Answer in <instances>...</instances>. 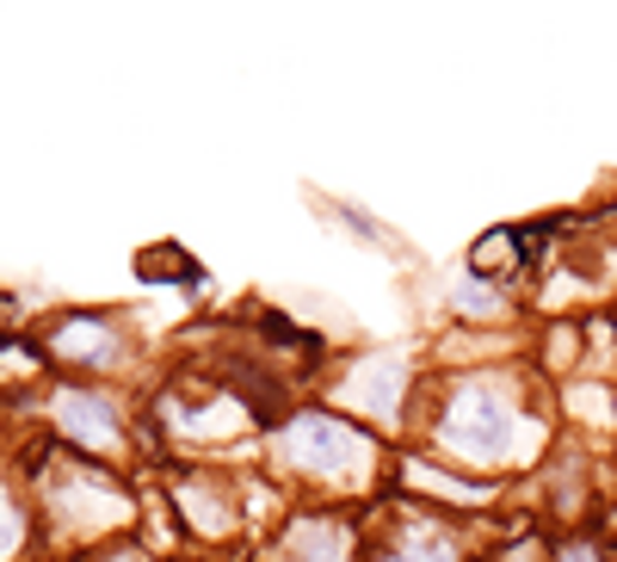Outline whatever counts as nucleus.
Returning <instances> with one entry per match:
<instances>
[{"mask_svg":"<svg viewBox=\"0 0 617 562\" xmlns=\"http://www.w3.org/2000/svg\"><path fill=\"white\" fill-rule=\"evenodd\" d=\"M439 439H445L457 457H500L512 439V402L500 390H463L457 402H451L445 426H439Z\"/></svg>","mask_w":617,"mask_h":562,"instance_id":"f257e3e1","label":"nucleus"},{"mask_svg":"<svg viewBox=\"0 0 617 562\" xmlns=\"http://www.w3.org/2000/svg\"><path fill=\"white\" fill-rule=\"evenodd\" d=\"M291 452L303 457V464H315V469H322L327 483H346V476H353V464H365V445H358V439L346 433L339 421H322V414H308V421H296Z\"/></svg>","mask_w":617,"mask_h":562,"instance_id":"f03ea898","label":"nucleus"},{"mask_svg":"<svg viewBox=\"0 0 617 562\" xmlns=\"http://www.w3.org/2000/svg\"><path fill=\"white\" fill-rule=\"evenodd\" d=\"M62 426H68L75 445H87V452H111V445H118V408H111V396H99V390L62 396Z\"/></svg>","mask_w":617,"mask_h":562,"instance_id":"7ed1b4c3","label":"nucleus"},{"mask_svg":"<svg viewBox=\"0 0 617 562\" xmlns=\"http://www.w3.org/2000/svg\"><path fill=\"white\" fill-rule=\"evenodd\" d=\"M396 396H401V359H377L346 383V402L377 408V414H396Z\"/></svg>","mask_w":617,"mask_h":562,"instance_id":"20e7f679","label":"nucleus"},{"mask_svg":"<svg viewBox=\"0 0 617 562\" xmlns=\"http://www.w3.org/2000/svg\"><path fill=\"white\" fill-rule=\"evenodd\" d=\"M106 322H93V315H80V322H68V328L56 334V353H68V359H106Z\"/></svg>","mask_w":617,"mask_h":562,"instance_id":"39448f33","label":"nucleus"},{"mask_svg":"<svg viewBox=\"0 0 617 562\" xmlns=\"http://www.w3.org/2000/svg\"><path fill=\"white\" fill-rule=\"evenodd\" d=\"M507 241H512V235H507V229H494V235H481V248H476V266H481V272H488V266H500V260H507Z\"/></svg>","mask_w":617,"mask_h":562,"instance_id":"423d86ee","label":"nucleus"},{"mask_svg":"<svg viewBox=\"0 0 617 562\" xmlns=\"http://www.w3.org/2000/svg\"><path fill=\"white\" fill-rule=\"evenodd\" d=\"M13 544H19V514H13V500L0 495V556H7Z\"/></svg>","mask_w":617,"mask_h":562,"instance_id":"0eeeda50","label":"nucleus"},{"mask_svg":"<svg viewBox=\"0 0 617 562\" xmlns=\"http://www.w3.org/2000/svg\"><path fill=\"white\" fill-rule=\"evenodd\" d=\"M562 562H593V550H586V544H574V550H569V556H562Z\"/></svg>","mask_w":617,"mask_h":562,"instance_id":"6e6552de","label":"nucleus"}]
</instances>
